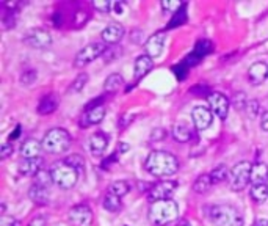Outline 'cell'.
I'll list each match as a JSON object with an SVG mask.
<instances>
[{
    "label": "cell",
    "instance_id": "cell-8",
    "mask_svg": "<svg viewBox=\"0 0 268 226\" xmlns=\"http://www.w3.org/2000/svg\"><path fill=\"white\" fill-rule=\"evenodd\" d=\"M68 219L73 226H91L94 215L88 204H76L69 209Z\"/></svg>",
    "mask_w": 268,
    "mask_h": 226
},
{
    "label": "cell",
    "instance_id": "cell-9",
    "mask_svg": "<svg viewBox=\"0 0 268 226\" xmlns=\"http://www.w3.org/2000/svg\"><path fill=\"white\" fill-rule=\"evenodd\" d=\"M24 43L33 49H47L52 44V36L44 29H33L24 36Z\"/></svg>",
    "mask_w": 268,
    "mask_h": 226
},
{
    "label": "cell",
    "instance_id": "cell-13",
    "mask_svg": "<svg viewBox=\"0 0 268 226\" xmlns=\"http://www.w3.org/2000/svg\"><path fill=\"white\" fill-rule=\"evenodd\" d=\"M248 79L251 85H262L268 79V65L265 61H256L248 69Z\"/></svg>",
    "mask_w": 268,
    "mask_h": 226
},
{
    "label": "cell",
    "instance_id": "cell-2",
    "mask_svg": "<svg viewBox=\"0 0 268 226\" xmlns=\"http://www.w3.org/2000/svg\"><path fill=\"white\" fill-rule=\"evenodd\" d=\"M209 219L213 226H243L245 219L237 207L230 204H215L209 209Z\"/></svg>",
    "mask_w": 268,
    "mask_h": 226
},
{
    "label": "cell",
    "instance_id": "cell-37",
    "mask_svg": "<svg viewBox=\"0 0 268 226\" xmlns=\"http://www.w3.org/2000/svg\"><path fill=\"white\" fill-rule=\"evenodd\" d=\"M184 3L181 2H168V0H163L162 2V8L166 11V13H177L179 8H182Z\"/></svg>",
    "mask_w": 268,
    "mask_h": 226
},
{
    "label": "cell",
    "instance_id": "cell-16",
    "mask_svg": "<svg viewBox=\"0 0 268 226\" xmlns=\"http://www.w3.org/2000/svg\"><path fill=\"white\" fill-rule=\"evenodd\" d=\"M89 151H91V154L99 157L104 154V151L109 146V137H107V134L104 132H96L91 135V138H89Z\"/></svg>",
    "mask_w": 268,
    "mask_h": 226
},
{
    "label": "cell",
    "instance_id": "cell-24",
    "mask_svg": "<svg viewBox=\"0 0 268 226\" xmlns=\"http://www.w3.org/2000/svg\"><path fill=\"white\" fill-rule=\"evenodd\" d=\"M193 137V134L191 131L187 128L185 124H176L174 128H173V138L179 143H187V141H190Z\"/></svg>",
    "mask_w": 268,
    "mask_h": 226
},
{
    "label": "cell",
    "instance_id": "cell-45",
    "mask_svg": "<svg viewBox=\"0 0 268 226\" xmlns=\"http://www.w3.org/2000/svg\"><path fill=\"white\" fill-rule=\"evenodd\" d=\"M261 128H262V131L268 132V112H264V113H262V118H261Z\"/></svg>",
    "mask_w": 268,
    "mask_h": 226
},
{
    "label": "cell",
    "instance_id": "cell-14",
    "mask_svg": "<svg viewBox=\"0 0 268 226\" xmlns=\"http://www.w3.org/2000/svg\"><path fill=\"white\" fill-rule=\"evenodd\" d=\"M163 47H165V36H163L162 33L153 35V36H151V38L146 41V44H145L146 55H149L153 60L162 55Z\"/></svg>",
    "mask_w": 268,
    "mask_h": 226
},
{
    "label": "cell",
    "instance_id": "cell-50",
    "mask_svg": "<svg viewBox=\"0 0 268 226\" xmlns=\"http://www.w3.org/2000/svg\"><path fill=\"white\" fill-rule=\"evenodd\" d=\"M17 226H19V225H17Z\"/></svg>",
    "mask_w": 268,
    "mask_h": 226
},
{
    "label": "cell",
    "instance_id": "cell-44",
    "mask_svg": "<svg viewBox=\"0 0 268 226\" xmlns=\"http://www.w3.org/2000/svg\"><path fill=\"white\" fill-rule=\"evenodd\" d=\"M165 135H166L165 129H154L151 132V140H162L165 138Z\"/></svg>",
    "mask_w": 268,
    "mask_h": 226
},
{
    "label": "cell",
    "instance_id": "cell-43",
    "mask_svg": "<svg viewBox=\"0 0 268 226\" xmlns=\"http://www.w3.org/2000/svg\"><path fill=\"white\" fill-rule=\"evenodd\" d=\"M29 226H47V220H46V217H44V215H37L29 223Z\"/></svg>",
    "mask_w": 268,
    "mask_h": 226
},
{
    "label": "cell",
    "instance_id": "cell-26",
    "mask_svg": "<svg viewBox=\"0 0 268 226\" xmlns=\"http://www.w3.org/2000/svg\"><path fill=\"white\" fill-rule=\"evenodd\" d=\"M210 185H212V179H210V175H201V176H198L196 178V181L193 182V192L194 193H199V195H202V193H205L210 188Z\"/></svg>",
    "mask_w": 268,
    "mask_h": 226
},
{
    "label": "cell",
    "instance_id": "cell-29",
    "mask_svg": "<svg viewBox=\"0 0 268 226\" xmlns=\"http://www.w3.org/2000/svg\"><path fill=\"white\" fill-rule=\"evenodd\" d=\"M129 192H130V184L127 182V181H116V182H113L109 187V193L116 195L119 198H122L124 195H127Z\"/></svg>",
    "mask_w": 268,
    "mask_h": 226
},
{
    "label": "cell",
    "instance_id": "cell-49",
    "mask_svg": "<svg viewBox=\"0 0 268 226\" xmlns=\"http://www.w3.org/2000/svg\"><path fill=\"white\" fill-rule=\"evenodd\" d=\"M129 148H130L129 144H124V143H121V144H119V148H118V151L121 152V154H124V152H127V151H129Z\"/></svg>",
    "mask_w": 268,
    "mask_h": 226
},
{
    "label": "cell",
    "instance_id": "cell-18",
    "mask_svg": "<svg viewBox=\"0 0 268 226\" xmlns=\"http://www.w3.org/2000/svg\"><path fill=\"white\" fill-rule=\"evenodd\" d=\"M42 149V141L35 138H27L21 146V156L22 159H37L39 157V152Z\"/></svg>",
    "mask_w": 268,
    "mask_h": 226
},
{
    "label": "cell",
    "instance_id": "cell-25",
    "mask_svg": "<svg viewBox=\"0 0 268 226\" xmlns=\"http://www.w3.org/2000/svg\"><path fill=\"white\" fill-rule=\"evenodd\" d=\"M122 84H124V79L121 77V74H118V72H115V74H110L109 77L105 79L104 88H105V91L115 93V91H118V90L122 87Z\"/></svg>",
    "mask_w": 268,
    "mask_h": 226
},
{
    "label": "cell",
    "instance_id": "cell-15",
    "mask_svg": "<svg viewBox=\"0 0 268 226\" xmlns=\"http://www.w3.org/2000/svg\"><path fill=\"white\" fill-rule=\"evenodd\" d=\"M124 36V27L119 22H112L102 32V43L104 44H118Z\"/></svg>",
    "mask_w": 268,
    "mask_h": 226
},
{
    "label": "cell",
    "instance_id": "cell-31",
    "mask_svg": "<svg viewBox=\"0 0 268 226\" xmlns=\"http://www.w3.org/2000/svg\"><path fill=\"white\" fill-rule=\"evenodd\" d=\"M86 82H88V76L85 74V72L78 74V76L76 77V80L73 82V85L69 87V93H80V91H82V90L85 88Z\"/></svg>",
    "mask_w": 268,
    "mask_h": 226
},
{
    "label": "cell",
    "instance_id": "cell-11",
    "mask_svg": "<svg viewBox=\"0 0 268 226\" xmlns=\"http://www.w3.org/2000/svg\"><path fill=\"white\" fill-rule=\"evenodd\" d=\"M209 101V108L212 110L213 115H217L220 120H226L228 118V112H229V99L218 91H213L207 96Z\"/></svg>",
    "mask_w": 268,
    "mask_h": 226
},
{
    "label": "cell",
    "instance_id": "cell-17",
    "mask_svg": "<svg viewBox=\"0 0 268 226\" xmlns=\"http://www.w3.org/2000/svg\"><path fill=\"white\" fill-rule=\"evenodd\" d=\"M41 165H42V159L37 157V159H22L19 162V175L21 176H37L41 171Z\"/></svg>",
    "mask_w": 268,
    "mask_h": 226
},
{
    "label": "cell",
    "instance_id": "cell-4",
    "mask_svg": "<svg viewBox=\"0 0 268 226\" xmlns=\"http://www.w3.org/2000/svg\"><path fill=\"white\" fill-rule=\"evenodd\" d=\"M71 146V135L66 129L53 128L42 137V149L50 154H63Z\"/></svg>",
    "mask_w": 268,
    "mask_h": 226
},
{
    "label": "cell",
    "instance_id": "cell-12",
    "mask_svg": "<svg viewBox=\"0 0 268 226\" xmlns=\"http://www.w3.org/2000/svg\"><path fill=\"white\" fill-rule=\"evenodd\" d=\"M191 120L193 124L196 126V129L199 131H205L209 129L212 126L213 121V113L209 107H204V105H196L191 112Z\"/></svg>",
    "mask_w": 268,
    "mask_h": 226
},
{
    "label": "cell",
    "instance_id": "cell-28",
    "mask_svg": "<svg viewBox=\"0 0 268 226\" xmlns=\"http://www.w3.org/2000/svg\"><path fill=\"white\" fill-rule=\"evenodd\" d=\"M104 207L109 212H118L121 211V207H122V201H121V198L119 196H116V195H112V193H107L105 198H104Z\"/></svg>",
    "mask_w": 268,
    "mask_h": 226
},
{
    "label": "cell",
    "instance_id": "cell-7",
    "mask_svg": "<svg viewBox=\"0 0 268 226\" xmlns=\"http://www.w3.org/2000/svg\"><path fill=\"white\" fill-rule=\"evenodd\" d=\"M105 44L104 43H93V44H88L86 47H83L80 50L77 55H76V60H74V66L77 68H83L86 65H89L91 61H94L96 58H99L101 55L105 53Z\"/></svg>",
    "mask_w": 268,
    "mask_h": 226
},
{
    "label": "cell",
    "instance_id": "cell-32",
    "mask_svg": "<svg viewBox=\"0 0 268 226\" xmlns=\"http://www.w3.org/2000/svg\"><path fill=\"white\" fill-rule=\"evenodd\" d=\"M33 184H38V185L50 188V185L53 184L52 176H50V171H42V170H41L39 173L35 176V182H33Z\"/></svg>",
    "mask_w": 268,
    "mask_h": 226
},
{
    "label": "cell",
    "instance_id": "cell-10",
    "mask_svg": "<svg viewBox=\"0 0 268 226\" xmlns=\"http://www.w3.org/2000/svg\"><path fill=\"white\" fill-rule=\"evenodd\" d=\"M177 182L174 181H160V182L154 184L149 192V200L155 201H163V200H171V195L176 190Z\"/></svg>",
    "mask_w": 268,
    "mask_h": 226
},
{
    "label": "cell",
    "instance_id": "cell-35",
    "mask_svg": "<svg viewBox=\"0 0 268 226\" xmlns=\"http://www.w3.org/2000/svg\"><path fill=\"white\" fill-rule=\"evenodd\" d=\"M185 19H187V14H185V8L182 6L181 10H179L176 14H174V17L171 19V22H169V29H173V27H179L181 24H184L185 22Z\"/></svg>",
    "mask_w": 268,
    "mask_h": 226
},
{
    "label": "cell",
    "instance_id": "cell-48",
    "mask_svg": "<svg viewBox=\"0 0 268 226\" xmlns=\"http://www.w3.org/2000/svg\"><path fill=\"white\" fill-rule=\"evenodd\" d=\"M19 134H21V128H19V126H17L16 131L10 135V140H11V141H13V140H17V137H19Z\"/></svg>",
    "mask_w": 268,
    "mask_h": 226
},
{
    "label": "cell",
    "instance_id": "cell-27",
    "mask_svg": "<svg viewBox=\"0 0 268 226\" xmlns=\"http://www.w3.org/2000/svg\"><path fill=\"white\" fill-rule=\"evenodd\" d=\"M251 198L256 203H265L268 200V184H259L251 187Z\"/></svg>",
    "mask_w": 268,
    "mask_h": 226
},
{
    "label": "cell",
    "instance_id": "cell-42",
    "mask_svg": "<svg viewBox=\"0 0 268 226\" xmlns=\"http://www.w3.org/2000/svg\"><path fill=\"white\" fill-rule=\"evenodd\" d=\"M143 38H145V33H143L141 30H133L130 33V41L133 44H141L143 43Z\"/></svg>",
    "mask_w": 268,
    "mask_h": 226
},
{
    "label": "cell",
    "instance_id": "cell-3",
    "mask_svg": "<svg viewBox=\"0 0 268 226\" xmlns=\"http://www.w3.org/2000/svg\"><path fill=\"white\" fill-rule=\"evenodd\" d=\"M179 206L173 200L155 201L149 207V220L155 226H168L169 223L177 222Z\"/></svg>",
    "mask_w": 268,
    "mask_h": 226
},
{
    "label": "cell",
    "instance_id": "cell-30",
    "mask_svg": "<svg viewBox=\"0 0 268 226\" xmlns=\"http://www.w3.org/2000/svg\"><path fill=\"white\" fill-rule=\"evenodd\" d=\"M229 173L230 171L228 170L226 165H218L217 168H213L210 171V179H212V184H220L223 181L229 179Z\"/></svg>",
    "mask_w": 268,
    "mask_h": 226
},
{
    "label": "cell",
    "instance_id": "cell-38",
    "mask_svg": "<svg viewBox=\"0 0 268 226\" xmlns=\"http://www.w3.org/2000/svg\"><path fill=\"white\" fill-rule=\"evenodd\" d=\"M248 101H249V99H246L245 93H238V94L234 96V105H235V108H238V110H245Z\"/></svg>",
    "mask_w": 268,
    "mask_h": 226
},
{
    "label": "cell",
    "instance_id": "cell-39",
    "mask_svg": "<svg viewBox=\"0 0 268 226\" xmlns=\"http://www.w3.org/2000/svg\"><path fill=\"white\" fill-rule=\"evenodd\" d=\"M35 80H37V72H35L33 69L25 71L24 74L21 76V84L22 85H30V84L35 82Z\"/></svg>",
    "mask_w": 268,
    "mask_h": 226
},
{
    "label": "cell",
    "instance_id": "cell-6",
    "mask_svg": "<svg viewBox=\"0 0 268 226\" xmlns=\"http://www.w3.org/2000/svg\"><path fill=\"white\" fill-rule=\"evenodd\" d=\"M251 170L253 165L243 160L237 164L229 173V185L234 192H242L243 188L251 182Z\"/></svg>",
    "mask_w": 268,
    "mask_h": 226
},
{
    "label": "cell",
    "instance_id": "cell-20",
    "mask_svg": "<svg viewBox=\"0 0 268 226\" xmlns=\"http://www.w3.org/2000/svg\"><path fill=\"white\" fill-rule=\"evenodd\" d=\"M29 198L35 204H39V206L47 204L49 203V188L38 185V184H33L29 190Z\"/></svg>",
    "mask_w": 268,
    "mask_h": 226
},
{
    "label": "cell",
    "instance_id": "cell-46",
    "mask_svg": "<svg viewBox=\"0 0 268 226\" xmlns=\"http://www.w3.org/2000/svg\"><path fill=\"white\" fill-rule=\"evenodd\" d=\"M253 226H268V219H257Z\"/></svg>",
    "mask_w": 268,
    "mask_h": 226
},
{
    "label": "cell",
    "instance_id": "cell-19",
    "mask_svg": "<svg viewBox=\"0 0 268 226\" xmlns=\"http://www.w3.org/2000/svg\"><path fill=\"white\" fill-rule=\"evenodd\" d=\"M153 66H154V61L149 55H146V53L145 55H140L135 60V65H133V76H135L137 79L145 77L148 72L153 69Z\"/></svg>",
    "mask_w": 268,
    "mask_h": 226
},
{
    "label": "cell",
    "instance_id": "cell-21",
    "mask_svg": "<svg viewBox=\"0 0 268 226\" xmlns=\"http://www.w3.org/2000/svg\"><path fill=\"white\" fill-rule=\"evenodd\" d=\"M251 182L253 185L268 184V165L264 162H257L251 170Z\"/></svg>",
    "mask_w": 268,
    "mask_h": 226
},
{
    "label": "cell",
    "instance_id": "cell-47",
    "mask_svg": "<svg viewBox=\"0 0 268 226\" xmlns=\"http://www.w3.org/2000/svg\"><path fill=\"white\" fill-rule=\"evenodd\" d=\"M174 226H191V223L189 220H185V219H181V220H177L174 223Z\"/></svg>",
    "mask_w": 268,
    "mask_h": 226
},
{
    "label": "cell",
    "instance_id": "cell-41",
    "mask_svg": "<svg viewBox=\"0 0 268 226\" xmlns=\"http://www.w3.org/2000/svg\"><path fill=\"white\" fill-rule=\"evenodd\" d=\"M127 10V5L124 3V2H113V6H112V13L115 14H122L124 11Z\"/></svg>",
    "mask_w": 268,
    "mask_h": 226
},
{
    "label": "cell",
    "instance_id": "cell-33",
    "mask_svg": "<svg viewBox=\"0 0 268 226\" xmlns=\"http://www.w3.org/2000/svg\"><path fill=\"white\" fill-rule=\"evenodd\" d=\"M245 110H246L249 118H256V116L259 115V112H261V104H259L257 99H249Z\"/></svg>",
    "mask_w": 268,
    "mask_h": 226
},
{
    "label": "cell",
    "instance_id": "cell-34",
    "mask_svg": "<svg viewBox=\"0 0 268 226\" xmlns=\"http://www.w3.org/2000/svg\"><path fill=\"white\" fill-rule=\"evenodd\" d=\"M66 164L68 165H71V167H74L77 171L78 170H82L83 167H85V159L82 157V156H78V154H73V156H69V157H66Z\"/></svg>",
    "mask_w": 268,
    "mask_h": 226
},
{
    "label": "cell",
    "instance_id": "cell-40",
    "mask_svg": "<svg viewBox=\"0 0 268 226\" xmlns=\"http://www.w3.org/2000/svg\"><path fill=\"white\" fill-rule=\"evenodd\" d=\"M13 154V144L11 143H3L2 144V151H0V159L5 160L8 156Z\"/></svg>",
    "mask_w": 268,
    "mask_h": 226
},
{
    "label": "cell",
    "instance_id": "cell-5",
    "mask_svg": "<svg viewBox=\"0 0 268 226\" xmlns=\"http://www.w3.org/2000/svg\"><path fill=\"white\" fill-rule=\"evenodd\" d=\"M50 176H52L53 184L58 185L60 188H63V190H68V188H73L77 184L78 171L74 167L68 165L63 160V162H57V164L52 165Z\"/></svg>",
    "mask_w": 268,
    "mask_h": 226
},
{
    "label": "cell",
    "instance_id": "cell-36",
    "mask_svg": "<svg viewBox=\"0 0 268 226\" xmlns=\"http://www.w3.org/2000/svg\"><path fill=\"white\" fill-rule=\"evenodd\" d=\"M93 6L101 13H110L113 2H109V0H96V2H93Z\"/></svg>",
    "mask_w": 268,
    "mask_h": 226
},
{
    "label": "cell",
    "instance_id": "cell-1",
    "mask_svg": "<svg viewBox=\"0 0 268 226\" xmlns=\"http://www.w3.org/2000/svg\"><path fill=\"white\" fill-rule=\"evenodd\" d=\"M145 168L149 175L155 178H168L177 173L179 160L174 154L166 151H154L148 156Z\"/></svg>",
    "mask_w": 268,
    "mask_h": 226
},
{
    "label": "cell",
    "instance_id": "cell-22",
    "mask_svg": "<svg viewBox=\"0 0 268 226\" xmlns=\"http://www.w3.org/2000/svg\"><path fill=\"white\" fill-rule=\"evenodd\" d=\"M57 107H58V96L57 94H47L39 101L37 110L39 115H50L57 110Z\"/></svg>",
    "mask_w": 268,
    "mask_h": 226
},
{
    "label": "cell",
    "instance_id": "cell-23",
    "mask_svg": "<svg viewBox=\"0 0 268 226\" xmlns=\"http://www.w3.org/2000/svg\"><path fill=\"white\" fill-rule=\"evenodd\" d=\"M105 107L104 105H96V107H91L89 110L85 113V124L88 126H94V124H99L104 118H105Z\"/></svg>",
    "mask_w": 268,
    "mask_h": 226
}]
</instances>
